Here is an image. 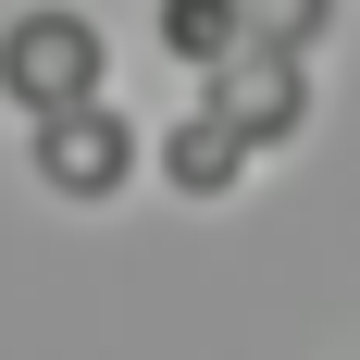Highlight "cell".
I'll list each match as a JSON object with an SVG mask.
<instances>
[{"instance_id": "6da1fadb", "label": "cell", "mask_w": 360, "mask_h": 360, "mask_svg": "<svg viewBox=\"0 0 360 360\" xmlns=\"http://www.w3.org/2000/svg\"><path fill=\"white\" fill-rule=\"evenodd\" d=\"M63 162H75V174H112V162H124V137H112V112H100V124H63Z\"/></svg>"}]
</instances>
